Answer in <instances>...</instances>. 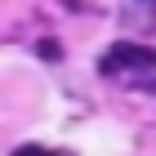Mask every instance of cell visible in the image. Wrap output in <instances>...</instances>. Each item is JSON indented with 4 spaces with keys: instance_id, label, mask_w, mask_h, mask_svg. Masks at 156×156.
<instances>
[{
    "instance_id": "1",
    "label": "cell",
    "mask_w": 156,
    "mask_h": 156,
    "mask_svg": "<svg viewBox=\"0 0 156 156\" xmlns=\"http://www.w3.org/2000/svg\"><path fill=\"white\" fill-rule=\"evenodd\" d=\"M98 72L116 80L120 89H138V94H152L156 89V49L138 45V40H116V45L98 58Z\"/></svg>"
},
{
    "instance_id": "2",
    "label": "cell",
    "mask_w": 156,
    "mask_h": 156,
    "mask_svg": "<svg viewBox=\"0 0 156 156\" xmlns=\"http://www.w3.org/2000/svg\"><path fill=\"white\" fill-rule=\"evenodd\" d=\"M120 23L152 31L156 27V0H125V5H120Z\"/></svg>"
},
{
    "instance_id": "3",
    "label": "cell",
    "mask_w": 156,
    "mask_h": 156,
    "mask_svg": "<svg viewBox=\"0 0 156 156\" xmlns=\"http://www.w3.org/2000/svg\"><path fill=\"white\" fill-rule=\"evenodd\" d=\"M13 156H76V152H67V147H45V143H23V147H13Z\"/></svg>"
},
{
    "instance_id": "4",
    "label": "cell",
    "mask_w": 156,
    "mask_h": 156,
    "mask_svg": "<svg viewBox=\"0 0 156 156\" xmlns=\"http://www.w3.org/2000/svg\"><path fill=\"white\" fill-rule=\"evenodd\" d=\"M36 54H40V58H58L62 49H58V45H54V40H40V45H36Z\"/></svg>"
}]
</instances>
